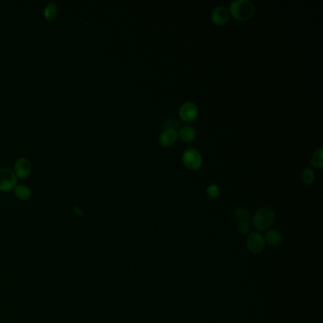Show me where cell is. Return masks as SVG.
Masks as SVG:
<instances>
[{
  "mask_svg": "<svg viewBox=\"0 0 323 323\" xmlns=\"http://www.w3.org/2000/svg\"><path fill=\"white\" fill-rule=\"evenodd\" d=\"M230 19L229 8L217 6L211 13V21L216 26H224Z\"/></svg>",
  "mask_w": 323,
  "mask_h": 323,
  "instance_id": "ba28073f",
  "label": "cell"
},
{
  "mask_svg": "<svg viewBox=\"0 0 323 323\" xmlns=\"http://www.w3.org/2000/svg\"><path fill=\"white\" fill-rule=\"evenodd\" d=\"M73 211H74V213L76 216H79V217H82V216H83V210H82L78 206H74V208H73Z\"/></svg>",
  "mask_w": 323,
  "mask_h": 323,
  "instance_id": "ffe728a7",
  "label": "cell"
},
{
  "mask_svg": "<svg viewBox=\"0 0 323 323\" xmlns=\"http://www.w3.org/2000/svg\"><path fill=\"white\" fill-rule=\"evenodd\" d=\"M275 222V213L270 208L258 209L253 216V225L261 231L268 230Z\"/></svg>",
  "mask_w": 323,
  "mask_h": 323,
  "instance_id": "7a4b0ae2",
  "label": "cell"
},
{
  "mask_svg": "<svg viewBox=\"0 0 323 323\" xmlns=\"http://www.w3.org/2000/svg\"><path fill=\"white\" fill-rule=\"evenodd\" d=\"M229 14L234 19L248 21L255 14V6L249 0H234L229 4Z\"/></svg>",
  "mask_w": 323,
  "mask_h": 323,
  "instance_id": "6da1fadb",
  "label": "cell"
},
{
  "mask_svg": "<svg viewBox=\"0 0 323 323\" xmlns=\"http://www.w3.org/2000/svg\"><path fill=\"white\" fill-rule=\"evenodd\" d=\"M179 118L184 122L194 121L198 116V107L193 101H186L182 104L178 110Z\"/></svg>",
  "mask_w": 323,
  "mask_h": 323,
  "instance_id": "8992f818",
  "label": "cell"
},
{
  "mask_svg": "<svg viewBox=\"0 0 323 323\" xmlns=\"http://www.w3.org/2000/svg\"><path fill=\"white\" fill-rule=\"evenodd\" d=\"M233 216L235 217L237 222H242V221L250 222V214H249V210L245 208L237 207L233 211Z\"/></svg>",
  "mask_w": 323,
  "mask_h": 323,
  "instance_id": "9a60e30c",
  "label": "cell"
},
{
  "mask_svg": "<svg viewBox=\"0 0 323 323\" xmlns=\"http://www.w3.org/2000/svg\"><path fill=\"white\" fill-rule=\"evenodd\" d=\"M58 15V6L55 2H49L44 10V17L48 22L53 21Z\"/></svg>",
  "mask_w": 323,
  "mask_h": 323,
  "instance_id": "4fadbf2b",
  "label": "cell"
},
{
  "mask_svg": "<svg viewBox=\"0 0 323 323\" xmlns=\"http://www.w3.org/2000/svg\"><path fill=\"white\" fill-rule=\"evenodd\" d=\"M182 162L189 170L197 171L202 167V155L198 150L195 148H187L182 155Z\"/></svg>",
  "mask_w": 323,
  "mask_h": 323,
  "instance_id": "3957f363",
  "label": "cell"
},
{
  "mask_svg": "<svg viewBox=\"0 0 323 323\" xmlns=\"http://www.w3.org/2000/svg\"><path fill=\"white\" fill-rule=\"evenodd\" d=\"M264 244H265V241H264L263 234H261L258 231L251 232L248 236L247 246H248V249L253 253L257 254V253L262 252L264 249Z\"/></svg>",
  "mask_w": 323,
  "mask_h": 323,
  "instance_id": "52a82bcc",
  "label": "cell"
},
{
  "mask_svg": "<svg viewBox=\"0 0 323 323\" xmlns=\"http://www.w3.org/2000/svg\"><path fill=\"white\" fill-rule=\"evenodd\" d=\"M178 139V132L175 129H165L159 136L158 142L162 147L169 148L175 144Z\"/></svg>",
  "mask_w": 323,
  "mask_h": 323,
  "instance_id": "9c48e42d",
  "label": "cell"
},
{
  "mask_svg": "<svg viewBox=\"0 0 323 323\" xmlns=\"http://www.w3.org/2000/svg\"><path fill=\"white\" fill-rule=\"evenodd\" d=\"M237 229L238 231L242 234L249 233L250 230V222L249 221H242V222H237Z\"/></svg>",
  "mask_w": 323,
  "mask_h": 323,
  "instance_id": "d6986e66",
  "label": "cell"
},
{
  "mask_svg": "<svg viewBox=\"0 0 323 323\" xmlns=\"http://www.w3.org/2000/svg\"><path fill=\"white\" fill-rule=\"evenodd\" d=\"M14 194L15 197L20 201L30 200L33 195L31 188L24 184H17L14 189Z\"/></svg>",
  "mask_w": 323,
  "mask_h": 323,
  "instance_id": "30bf717a",
  "label": "cell"
},
{
  "mask_svg": "<svg viewBox=\"0 0 323 323\" xmlns=\"http://www.w3.org/2000/svg\"><path fill=\"white\" fill-rule=\"evenodd\" d=\"M302 180L305 185H311L315 180V173L308 166L303 168L302 172Z\"/></svg>",
  "mask_w": 323,
  "mask_h": 323,
  "instance_id": "2e32d148",
  "label": "cell"
},
{
  "mask_svg": "<svg viewBox=\"0 0 323 323\" xmlns=\"http://www.w3.org/2000/svg\"><path fill=\"white\" fill-rule=\"evenodd\" d=\"M32 171H33V164L28 157L22 156L14 162V173L17 178L26 179L31 175Z\"/></svg>",
  "mask_w": 323,
  "mask_h": 323,
  "instance_id": "5b68a950",
  "label": "cell"
},
{
  "mask_svg": "<svg viewBox=\"0 0 323 323\" xmlns=\"http://www.w3.org/2000/svg\"><path fill=\"white\" fill-rule=\"evenodd\" d=\"M163 125H164V130L165 129H175L176 130V128L178 127L180 124L175 118H170L163 122Z\"/></svg>",
  "mask_w": 323,
  "mask_h": 323,
  "instance_id": "ac0fdd59",
  "label": "cell"
},
{
  "mask_svg": "<svg viewBox=\"0 0 323 323\" xmlns=\"http://www.w3.org/2000/svg\"><path fill=\"white\" fill-rule=\"evenodd\" d=\"M323 149L320 148L316 149V151L314 152V154L311 156V165L316 169H322L323 168Z\"/></svg>",
  "mask_w": 323,
  "mask_h": 323,
  "instance_id": "5bb4252c",
  "label": "cell"
},
{
  "mask_svg": "<svg viewBox=\"0 0 323 323\" xmlns=\"http://www.w3.org/2000/svg\"><path fill=\"white\" fill-rule=\"evenodd\" d=\"M178 138L184 142H192L196 140V129L190 125L182 127L178 132Z\"/></svg>",
  "mask_w": 323,
  "mask_h": 323,
  "instance_id": "8fae6325",
  "label": "cell"
},
{
  "mask_svg": "<svg viewBox=\"0 0 323 323\" xmlns=\"http://www.w3.org/2000/svg\"><path fill=\"white\" fill-rule=\"evenodd\" d=\"M265 239L270 245L273 247H278L282 245L283 241V237L282 233L275 229H270L265 233Z\"/></svg>",
  "mask_w": 323,
  "mask_h": 323,
  "instance_id": "7c38bea8",
  "label": "cell"
},
{
  "mask_svg": "<svg viewBox=\"0 0 323 323\" xmlns=\"http://www.w3.org/2000/svg\"><path fill=\"white\" fill-rule=\"evenodd\" d=\"M17 177L13 170L0 168V192L8 193L14 191L17 185Z\"/></svg>",
  "mask_w": 323,
  "mask_h": 323,
  "instance_id": "277c9868",
  "label": "cell"
},
{
  "mask_svg": "<svg viewBox=\"0 0 323 323\" xmlns=\"http://www.w3.org/2000/svg\"><path fill=\"white\" fill-rule=\"evenodd\" d=\"M207 196L210 199H216L220 196V190L216 184H210L207 187Z\"/></svg>",
  "mask_w": 323,
  "mask_h": 323,
  "instance_id": "e0dca14e",
  "label": "cell"
}]
</instances>
